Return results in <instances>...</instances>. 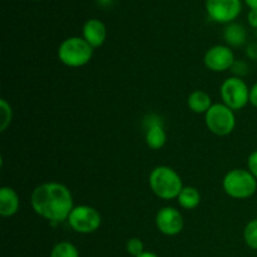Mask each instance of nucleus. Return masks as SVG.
<instances>
[{"label": "nucleus", "instance_id": "nucleus-1", "mask_svg": "<svg viewBox=\"0 0 257 257\" xmlns=\"http://www.w3.org/2000/svg\"><path fill=\"white\" fill-rule=\"evenodd\" d=\"M30 202L37 215L54 223L68 220L74 208L70 190L58 182H47L35 187Z\"/></svg>", "mask_w": 257, "mask_h": 257}, {"label": "nucleus", "instance_id": "nucleus-2", "mask_svg": "<svg viewBox=\"0 0 257 257\" xmlns=\"http://www.w3.org/2000/svg\"><path fill=\"white\" fill-rule=\"evenodd\" d=\"M150 187L162 200L177 198L183 188L180 175L168 166H157L150 173Z\"/></svg>", "mask_w": 257, "mask_h": 257}, {"label": "nucleus", "instance_id": "nucleus-3", "mask_svg": "<svg viewBox=\"0 0 257 257\" xmlns=\"http://www.w3.org/2000/svg\"><path fill=\"white\" fill-rule=\"evenodd\" d=\"M93 49L94 48L90 47L84 38L70 37L60 43L58 48V58L67 67H83L92 59Z\"/></svg>", "mask_w": 257, "mask_h": 257}, {"label": "nucleus", "instance_id": "nucleus-4", "mask_svg": "<svg viewBox=\"0 0 257 257\" xmlns=\"http://www.w3.org/2000/svg\"><path fill=\"white\" fill-rule=\"evenodd\" d=\"M222 186L225 192L236 200H246L255 195L257 180L248 170L235 168L226 173Z\"/></svg>", "mask_w": 257, "mask_h": 257}, {"label": "nucleus", "instance_id": "nucleus-5", "mask_svg": "<svg viewBox=\"0 0 257 257\" xmlns=\"http://www.w3.org/2000/svg\"><path fill=\"white\" fill-rule=\"evenodd\" d=\"M205 122L210 132L222 137L230 135L235 130L236 117L233 110L227 105L216 103L206 113Z\"/></svg>", "mask_w": 257, "mask_h": 257}, {"label": "nucleus", "instance_id": "nucleus-6", "mask_svg": "<svg viewBox=\"0 0 257 257\" xmlns=\"http://www.w3.org/2000/svg\"><path fill=\"white\" fill-rule=\"evenodd\" d=\"M220 93L223 104L232 110L242 109L250 102V88L247 87L245 80L238 77L227 78L221 84Z\"/></svg>", "mask_w": 257, "mask_h": 257}, {"label": "nucleus", "instance_id": "nucleus-7", "mask_svg": "<svg viewBox=\"0 0 257 257\" xmlns=\"http://www.w3.org/2000/svg\"><path fill=\"white\" fill-rule=\"evenodd\" d=\"M70 227L78 233H93L102 225L100 213L90 206H75L68 217Z\"/></svg>", "mask_w": 257, "mask_h": 257}, {"label": "nucleus", "instance_id": "nucleus-8", "mask_svg": "<svg viewBox=\"0 0 257 257\" xmlns=\"http://www.w3.org/2000/svg\"><path fill=\"white\" fill-rule=\"evenodd\" d=\"M242 10L241 0H206V12L216 23H232Z\"/></svg>", "mask_w": 257, "mask_h": 257}, {"label": "nucleus", "instance_id": "nucleus-9", "mask_svg": "<svg viewBox=\"0 0 257 257\" xmlns=\"http://www.w3.org/2000/svg\"><path fill=\"white\" fill-rule=\"evenodd\" d=\"M205 65L212 72H225L235 63L232 49L226 45H215L206 52L203 58Z\"/></svg>", "mask_w": 257, "mask_h": 257}, {"label": "nucleus", "instance_id": "nucleus-10", "mask_svg": "<svg viewBox=\"0 0 257 257\" xmlns=\"http://www.w3.org/2000/svg\"><path fill=\"white\" fill-rule=\"evenodd\" d=\"M156 225L163 235L176 236L183 230V216L175 207H163L157 212Z\"/></svg>", "mask_w": 257, "mask_h": 257}, {"label": "nucleus", "instance_id": "nucleus-11", "mask_svg": "<svg viewBox=\"0 0 257 257\" xmlns=\"http://www.w3.org/2000/svg\"><path fill=\"white\" fill-rule=\"evenodd\" d=\"M83 38L92 48H99L107 38V28L99 19H89L83 25Z\"/></svg>", "mask_w": 257, "mask_h": 257}, {"label": "nucleus", "instance_id": "nucleus-12", "mask_svg": "<svg viewBox=\"0 0 257 257\" xmlns=\"http://www.w3.org/2000/svg\"><path fill=\"white\" fill-rule=\"evenodd\" d=\"M20 200L14 188L4 187L0 188V215L3 217H10L15 215L19 210Z\"/></svg>", "mask_w": 257, "mask_h": 257}, {"label": "nucleus", "instance_id": "nucleus-13", "mask_svg": "<svg viewBox=\"0 0 257 257\" xmlns=\"http://www.w3.org/2000/svg\"><path fill=\"white\" fill-rule=\"evenodd\" d=\"M158 119L156 120H148L150 124L147 125V131H146V143L151 150H161L167 141L165 128Z\"/></svg>", "mask_w": 257, "mask_h": 257}, {"label": "nucleus", "instance_id": "nucleus-14", "mask_svg": "<svg viewBox=\"0 0 257 257\" xmlns=\"http://www.w3.org/2000/svg\"><path fill=\"white\" fill-rule=\"evenodd\" d=\"M187 105L192 112L198 113H207V110L212 107V100L211 97L203 90H195L190 94L187 99Z\"/></svg>", "mask_w": 257, "mask_h": 257}, {"label": "nucleus", "instance_id": "nucleus-15", "mask_svg": "<svg viewBox=\"0 0 257 257\" xmlns=\"http://www.w3.org/2000/svg\"><path fill=\"white\" fill-rule=\"evenodd\" d=\"M246 30L245 28L237 23H230L223 30V38L227 42V44L232 47H238L246 42Z\"/></svg>", "mask_w": 257, "mask_h": 257}, {"label": "nucleus", "instance_id": "nucleus-16", "mask_svg": "<svg viewBox=\"0 0 257 257\" xmlns=\"http://www.w3.org/2000/svg\"><path fill=\"white\" fill-rule=\"evenodd\" d=\"M178 203L185 210H193L201 203V195L197 188L183 187L177 197Z\"/></svg>", "mask_w": 257, "mask_h": 257}, {"label": "nucleus", "instance_id": "nucleus-17", "mask_svg": "<svg viewBox=\"0 0 257 257\" xmlns=\"http://www.w3.org/2000/svg\"><path fill=\"white\" fill-rule=\"evenodd\" d=\"M50 257H79V251L73 243L64 241L53 247Z\"/></svg>", "mask_w": 257, "mask_h": 257}, {"label": "nucleus", "instance_id": "nucleus-18", "mask_svg": "<svg viewBox=\"0 0 257 257\" xmlns=\"http://www.w3.org/2000/svg\"><path fill=\"white\" fill-rule=\"evenodd\" d=\"M243 238L246 245L252 250H257V218L250 221L243 230Z\"/></svg>", "mask_w": 257, "mask_h": 257}, {"label": "nucleus", "instance_id": "nucleus-19", "mask_svg": "<svg viewBox=\"0 0 257 257\" xmlns=\"http://www.w3.org/2000/svg\"><path fill=\"white\" fill-rule=\"evenodd\" d=\"M12 107L5 99H0V131L4 132L12 122Z\"/></svg>", "mask_w": 257, "mask_h": 257}, {"label": "nucleus", "instance_id": "nucleus-20", "mask_svg": "<svg viewBox=\"0 0 257 257\" xmlns=\"http://www.w3.org/2000/svg\"><path fill=\"white\" fill-rule=\"evenodd\" d=\"M125 247H127V252L133 257H138L141 253L145 252V246H143V242L137 237L130 238V240L127 241Z\"/></svg>", "mask_w": 257, "mask_h": 257}, {"label": "nucleus", "instance_id": "nucleus-21", "mask_svg": "<svg viewBox=\"0 0 257 257\" xmlns=\"http://www.w3.org/2000/svg\"><path fill=\"white\" fill-rule=\"evenodd\" d=\"M247 170L255 176V178L257 180V150L253 151L247 158Z\"/></svg>", "mask_w": 257, "mask_h": 257}, {"label": "nucleus", "instance_id": "nucleus-22", "mask_svg": "<svg viewBox=\"0 0 257 257\" xmlns=\"http://www.w3.org/2000/svg\"><path fill=\"white\" fill-rule=\"evenodd\" d=\"M247 20L251 27L257 29V9H250L247 14Z\"/></svg>", "mask_w": 257, "mask_h": 257}, {"label": "nucleus", "instance_id": "nucleus-23", "mask_svg": "<svg viewBox=\"0 0 257 257\" xmlns=\"http://www.w3.org/2000/svg\"><path fill=\"white\" fill-rule=\"evenodd\" d=\"M250 103L257 108V83L250 88Z\"/></svg>", "mask_w": 257, "mask_h": 257}, {"label": "nucleus", "instance_id": "nucleus-24", "mask_svg": "<svg viewBox=\"0 0 257 257\" xmlns=\"http://www.w3.org/2000/svg\"><path fill=\"white\" fill-rule=\"evenodd\" d=\"M245 3L250 9H257V0H245Z\"/></svg>", "mask_w": 257, "mask_h": 257}, {"label": "nucleus", "instance_id": "nucleus-25", "mask_svg": "<svg viewBox=\"0 0 257 257\" xmlns=\"http://www.w3.org/2000/svg\"><path fill=\"white\" fill-rule=\"evenodd\" d=\"M138 257H158L157 255H156V253H153V252H150V251H145V252L143 253H141L140 256Z\"/></svg>", "mask_w": 257, "mask_h": 257}, {"label": "nucleus", "instance_id": "nucleus-26", "mask_svg": "<svg viewBox=\"0 0 257 257\" xmlns=\"http://www.w3.org/2000/svg\"><path fill=\"white\" fill-rule=\"evenodd\" d=\"M35 2H39V0H35Z\"/></svg>", "mask_w": 257, "mask_h": 257}]
</instances>
